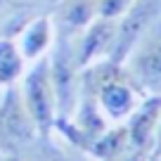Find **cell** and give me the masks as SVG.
<instances>
[{
  "mask_svg": "<svg viewBox=\"0 0 161 161\" xmlns=\"http://www.w3.org/2000/svg\"><path fill=\"white\" fill-rule=\"evenodd\" d=\"M19 95L24 102L26 111H29L31 121H33L38 137H52L57 121V104H55V92H52L50 83V64H47V55L40 59L31 62V69L24 71L21 76Z\"/></svg>",
  "mask_w": 161,
  "mask_h": 161,
  "instance_id": "6da1fadb",
  "label": "cell"
},
{
  "mask_svg": "<svg viewBox=\"0 0 161 161\" xmlns=\"http://www.w3.org/2000/svg\"><path fill=\"white\" fill-rule=\"evenodd\" d=\"M50 64V83L55 92L57 119H69L78 102V86H80V69L76 64L74 36H64L55 31V43L47 52Z\"/></svg>",
  "mask_w": 161,
  "mask_h": 161,
  "instance_id": "7a4b0ae2",
  "label": "cell"
},
{
  "mask_svg": "<svg viewBox=\"0 0 161 161\" xmlns=\"http://www.w3.org/2000/svg\"><path fill=\"white\" fill-rule=\"evenodd\" d=\"M38 140L33 121L21 102L19 88H5V95L0 100V152H21Z\"/></svg>",
  "mask_w": 161,
  "mask_h": 161,
  "instance_id": "3957f363",
  "label": "cell"
},
{
  "mask_svg": "<svg viewBox=\"0 0 161 161\" xmlns=\"http://www.w3.org/2000/svg\"><path fill=\"white\" fill-rule=\"evenodd\" d=\"M123 66L145 95H161V19L137 40Z\"/></svg>",
  "mask_w": 161,
  "mask_h": 161,
  "instance_id": "277c9868",
  "label": "cell"
},
{
  "mask_svg": "<svg viewBox=\"0 0 161 161\" xmlns=\"http://www.w3.org/2000/svg\"><path fill=\"white\" fill-rule=\"evenodd\" d=\"M161 19V0H135L128 12L116 21L114 45L107 59L123 64L130 50L137 45V40Z\"/></svg>",
  "mask_w": 161,
  "mask_h": 161,
  "instance_id": "5b68a950",
  "label": "cell"
},
{
  "mask_svg": "<svg viewBox=\"0 0 161 161\" xmlns=\"http://www.w3.org/2000/svg\"><path fill=\"white\" fill-rule=\"evenodd\" d=\"M114 36H116V21L114 19L97 17L92 24H88L74 40L78 69H86L92 62L107 59L111 52V45H114Z\"/></svg>",
  "mask_w": 161,
  "mask_h": 161,
  "instance_id": "8992f818",
  "label": "cell"
},
{
  "mask_svg": "<svg viewBox=\"0 0 161 161\" xmlns=\"http://www.w3.org/2000/svg\"><path fill=\"white\" fill-rule=\"evenodd\" d=\"M159 116H161V95H147L145 100L137 104V109L128 116V121L123 123L126 130H128L130 149L152 152Z\"/></svg>",
  "mask_w": 161,
  "mask_h": 161,
  "instance_id": "52a82bcc",
  "label": "cell"
},
{
  "mask_svg": "<svg viewBox=\"0 0 161 161\" xmlns=\"http://www.w3.org/2000/svg\"><path fill=\"white\" fill-rule=\"evenodd\" d=\"M19 47L24 62H36L50 52L55 43V24L50 14H38L26 21V26L19 31V40H14Z\"/></svg>",
  "mask_w": 161,
  "mask_h": 161,
  "instance_id": "ba28073f",
  "label": "cell"
},
{
  "mask_svg": "<svg viewBox=\"0 0 161 161\" xmlns=\"http://www.w3.org/2000/svg\"><path fill=\"white\" fill-rule=\"evenodd\" d=\"M55 14L50 17L57 33L78 36L88 24L97 19V0H57Z\"/></svg>",
  "mask_w": 161,
  "mask_h": 161,
  "instance_id": "9c48e42d",
  "label": "cell"
},
{
  "mask_svg": "<svg viewBox=\"0 0 161 161\" xmlns=\"http://www.w3.org/2000/svg\"><path fill=\"white\" fill-rule=\"evenodd\" d=\"M130 152V140L123 123L109 126L100 137H95L88 149V156L92 161H121Z\"/></svg>",
  "mask_w": 161,
  "mask_h": 161,
  "instance_id": "30bf717a",
  "label": "cell"
},
{
  "mask_svg": "<svg viewBox=\"0 0 161 161\" xmlns=\"http://www.w3.org/2000/svg\"><path fill=\"white\" fill-rule=\"evenodd\" d=\"M26 62L17 47L14 38H0V88L14 86L17 80L24 76Z\"/></svg>",
  "mask_w": 161,
  "mask_h": 161,
  "instance_id": "8fae6325",
  "label": "cell"
},
{
  "mask_svg": "<svg viewBox=\"0 0 161 161\" xmlns=\"http://www.w3.org/2000/svg\"><path fill=\"white\" fill-rule=\"evenodd\" d=\"M135 0H97V17L119 21Z\"/></svg>",
  "mask_w": 161,
  "mask_h": 161,
  "instance_id": "7c38bea8",
  "label": "cell"
},
{
  "mask_svg": "<svg viewBox=\"0 0 161 161\" xmlns=\"http://www.w3.org/2000/svg\"><path fill=\"white\" fill-rule=\"evenodd\" d=\"M59 161H92L90 156L86 154V152H80V149H74V147H62L59 149Z\"/></svg>",
  "mask_w": 161,
  "mask_h": 161,
  "instance_id": "4fadbf2b",
  "label": "cell"
},
{
  "mask_svg": "<svg viewBox=\"0 0 161 161\" xmlns=\"http://www.w3.org/2000/svg\"><path fill=\"white\" fill-rule=\"evenodd\" d=\"M147 156H149L147 149H130L121 161H147Z\"/></svg>",
  "mask_w": 161,
  "mask_h": 161,
  "instance_id": "5bb4252c",
  "label": "cell"
},
{
  "mask_svg": "<svg viewBox=\"0 0 161 161\" xmlns=\"http://www.w3.org/2000/svg\"><path fill=\"white\" fill-rule=\"evenodd\" d=\"M12 3H19L26 7H38V5H47V3H57V0H12Z\"/></svg>",
  "mask_w": 161,
  "mask_h": 161,
  "instance_id": "9a60e30c",
  "label": "cell"
},
{
  "mask_svg": "<svg viewBox=\"0 0 161 161\" xmlns=\"http://www.w3.org/2000/svg\"><path fill=\"white\" fill-rule=\"evenodd\" d=\"M152 152L161 154V116H159V123H156V135H154V147H152Z\"/></svg>",
  "mask_w": 161,
  "mask_h": 161,
  "instance_id": "2e32d148",
  "label": "cell"
},
{
  "mask_svg": "<svg viewBox=\"0 0 161 161\" xmlns=\"http://www.w3.org/2000/svg\"><path fill=\"white\" fill-rule=\"evenodd\" d=\"M0 161H24V156L17 152H0Z\"/></svg>",
  "mask_w": 161,
  "mask_h": 161,
  "instance_id": "e0dca14e",
  "label": "cell"
},
{
  "mask_svg": "<svg viewBox=\"0 0 161 161\" xmlns=\"http://www.w3.org/2000/svg\"><path fill=\"white\" fill-rule=\"evenodd\" d=\"M147 161H161V154H156V152H149V156H147Z\"/></svg>",
  "mask_w": 161,
  "mask_h": 161,
  "instance_id": "ac0fdd59",
  "label": "cell"
}]
</instances>
